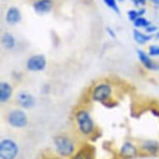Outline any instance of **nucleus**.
Segmentation results:
<instances>
[{
  "label": "nucleus",
  "instance_id": "nucleus-1",
  "mask_svg": "<svg viewBox=\"0 0 159 159\" xmlns=\"http://www.w3.org/2000/svg\"><path fill=\"white\" fill-rule=\"evenodd\" d=\"M76 120L78 128L85 135L91 134L94 130V123L93 118L87 111L81 110L76 113Z\"/></svg>",
  "mask_w": 159,
  "mask_h": 159
},
{
  "label": "nucleus",
  "instance_id": "nucleus-2",
  "mask_svg": "<svg viewBox=\"0 0 159 159\" xmlns=\"http://www.w3.org/2000/svg\"><path fill=\"white\" fill-rule=\"evenodd\" d=\"M18 154V147L11 139H3L0 144L1 159H15Z\"/></svg>",
  "mask_w": 159,
  "mask_h": 159
},
{
  "label": "nucleus",
  "instance_id": "nucleus-3",
  "mask_svg": "<svg viewBox=\"0 0 159 159\" xmlns=\"http://www.w3.org/2000/svg\"><path fill=\"white\" fill-rule=\"evenodd\" d=\"M56 148L58 153L62 156H69L74 151L73 142L64 136H57L54 138Z\"/></svg>",
  "mask_w": 159,
  "mask_h": 159
},
{
  "label": "nucleus",
  "instance_id": "nucleus-4",
  "mask_svg": "<svg viewBox=\"0 0 159 159\" xmlns=\"http://www.w3.org/2000/svg\"><path fill=\"white\" fill-rule=\"evenodd\" d=\"M112 94V88L107 84H99L94 89L92 98L95 102H105Z\"/></svg>",
  "mask_w": 159,
  "mask_h": 159
},
{
  "label": "nucleus",
  "instance_id": "nucleus-5",
  "mask_svg": "<svg viewBox=\"0 0 159 159\" xmlns=\"http://www.w3.org/2000/svg\"><path fill=\"white\" fill-rule=\"evenodd\" d=\"M8 123L14 128H24L28 124V117L22 110H13L9 113Z\"/></svg>",
  "mask_w": 159,
  "mask_h": 159
},
{
  "label": "nucleus",
  "instance_id": "nucleus-6",
  "mask_svg": "<svg viewBox=\"0 0 159 159\" xmlns=\"http://www.w3.org/2000/svg\"><path fill=\"white\" fill-rule=\"evenodd\" d=\"M46 58L43 55H34L27 62V68L29 71L39 72L43 70L46 67Z\"/></svg>",
  "mask_w": 159,
  "mask_h": 159
},
{
  "label": "nucleus",
  "instance_id": "nucleus-7",
  "mask_svg": "<svg viewBox=\"0 0 159 159\" xmlns=\"http://www.w3.org/2000/svg\"><path fill=\"white\" fill-rule=\"evenodd\" d=\"M17 102L24 108H31L35 106L36 100L34 97L27 92H20L17 94L16 97Z\"/></svg>",
  "mask_w": 159,
  "mask_h": 159
},
{
  "label": "nucleus",
  "instance_id": "nucleus-8",
  "mask_svg": "<svg viewBox=\"0 0 159 159\" xmlns=\"http://www.w3.org/2000/svg\"><path fill=\"white\" fill-rule=\"evenodd\" d=\"M137 52H138L139 60L143 64L145 68H148V69H150V70H158L159 66L157 63H154L153 61L151 60L150 57L147 54L146 52L141 49H138Z\"/></svg>",
  "mask_w": 159,
  "mask_h": 159
},
{
  "label": "nucleus",
  "instance_id": "nucleus-9",
  "mask_svg": "<svg viewBox=\"0 0 159 159\" xmlns=\"http://www.w3.org/2000/svg\"><path fill=\"white\" fill-rule=\"evenodd\" d=\"M52 8L51 0H39L34 4V10L39 14H44L48 13Z\"/></svg>",
  "mask_w": 159,
  "mask_h": 159
},
{
  "label": "nucleus",
  "instance_id": "nucleus-10",
  "mask_svg": "<svg viewBox=\"0 0 159 159\" xmlns=\"http://www.w3.org/2000/svg\"><path fill=\"white\" fill-rule=\"evenodd\" d=\"M22 15L19 9L15 7H12L8 10L6 14V20L9 24H17L21 21Z\"/></svg>",
  "mask_w": 159,
  "mask_h": 159
},
{
  "label": "nucleus",
  "instance_id": "nucleus-11",
  "mask_svg": "<svg viewBox=\"0 0 159 159\" xmlns=\"http://www.w3.org/2000/svg\"><path fill=\"white\" fill-rule=\"evenodd\" d=\"M13 93V89L8 83L2 82L0 84V100L4 102L8 101Z\"/></svg>",
  "mask_w": 159,
  "mask_h": 159
},
{
  "label": "nucleus",
  "instance_id": "nucleus-12",
  "mask_svg": "<svg viewBox=\"0 0 159 159\" xmlns=\"http://www.w3.org/2000/svg\"><path fill=\"white\" fill-rule=\"evenodd\" d=\"M120 155L123 157V158H133L137 155V149L130 143H125L121 148Z\"/></svg>",
  "mask_w": 159,
  "mask_h": 159
},
{
  "label": "nucleus",
  "instance_id": "nucleus-13",
  "mask_svg": "<svg viewBox=\"0 0 159 159\" xmlns=\"http://www.w3.org/2000/svg\"><path fill=\"white\" fill-rule=\"evenodd\" d=\"M94 150L91 147H84L78 152L73 159H93Z\"/></svg>",
  "mask_w": 159,
  "mask_h": 159
},
{
  "label": "nucleus",
  "instance_id": "nucleus-14",
  "mask_svg": "<svg viewBox=\"0 0 159 159\" xmlns=\"http://www.w3.org/2000/svg\"><path fill=\"white\" fill-rule=\"evenodd\" d=\"M142 148L150 154H156L159 150V143L153 140H148L142 145Z\"/></svg>",
  "mask_w": 159,
  "mask_h": 159
},
{
  "label": "nucleus",
  "instance_id": "nucleus-15",
  "mask_svg": "<svg viewBox=\"0 0 159 159\" xmlns=\"http://www.w3.org/2000/svg\"><path fill=\"white\" fill-rule=\"evenodd\" d=\"M133 38L135 39V41L139 44H144L147 42L150 41L152 39V35H148V34H144L138 31L137 29L133 30Z\"/></svg>",
  "mask_w": 159,
  "mask_h": 159
},
{
  "label": "nucleus",
  "instance_id": "nucleus-16",
  "mask_svg": "<svg viewBox=\"0 0 159 159\" xmlns=\"http://www.w3.org/2000/svg\"><path fill=\"white\" fill-rule=\"evenodd\" d=\"M2 43L7 49H13L16 44L15 39L10 34H3L2 37Z\"/></svg>",
  "mask_w": 159,
  "mask_h": 159
},
{
  "label": "nucleus",
  "instance_id": "nucleus-17",
  "mask_svg": "<svg viewBox=\"0 0 159 159\" xmlns=\"http://www.w3.org/2000/svg\"><path fill=\"white\" fill-rule=\"evenodd\" d=\"M133 24L136 28H147L149 25H151V23L143 17H138L135 21L133 22Z\"/></svg>",
  "mask_w": 159,
  "mask_h": 159
},
{
  "label": "nucleus",
  "instance_id": "nucleus-18",
  "mask_svg": "<svg viewBox=\"0 0 159 159\" xmlns=\"http://www.w3.org/2000/svg\"><path fill=\"white\" fill-rule=\"evenodd\" d=\"M103 2L106 3V5H107L108 8H110L111 9L115 11L117 13H120V10H119V8L117 7L116 0H103Z\"/></svg>",
  "mask_w": 159,
  "mask_h": 159
},
{
  "label": "nucleus",
  "instance_id": "nucleus-19",
  "mask_svg": "<svg viewBox=\"0 0 159 159\" xmlns=\"http://www.w3.org/2000/svg\"><path fill=\"white\" fill-rule=\"evenodd\" d=\"M148 53L152 57L159 56V46L157 45H152L148 48Z\"/></svg>",
  "mask_w": 159,
  "mask_h": 159
},
{
  "label": "nucleus",
  "instance_id": "nucleus-20",
  "mask_svg": "<svg viewBox=\"0 0 159 159\" xmlns=\"http://www.w3.org/2000/svg\"><path fill=\"white\" fill-rule=\"evenodd\" d=\"M128 18H129V19H130L131 21L134 22L137 19V18L139 17L138 16V11L136 10H129L128 12Z\"/></svg>",
  "mask_w": 159,
  "mask_h": 159
},
{
  "label": "nucleus",
  "instance_id": "nucleus-21",
  "mask_svg": "<svg viewBox=\"0 0 159 159\" xmlns=\"http://www.w3.org/2000/svg\"><path fill=\"white\" fill-rule=\"evenodd\" d=\"M157 30V28L156 26H153V25H149L148 27L145 28V31L148 34H152V33H154Z\"/></svg>",
  "mask_w": 159,
  "mask_h": 159
},
{
  "label": "nucleus",
  "instance_id": "nucleus-22",
  "mask_svg": "<svg viewBox=\"0 0 159 159\" xmlns=\"http://www.w3.org/2000/svg\"><path fill=\"white\" fill-rule=\"evenodd\" d=\"M146 1L147 0H133V2H134L136 5H139V4L144 5L146 3Z\"/></svg>",
  "mask_w": 159,
  "mask_h": 159
},
{
  "label": "nucleus",
  "instance_id": "nucleus-23",
  "mask_svg": "<svg viewBox=\"0 0 159 159\" xmlns=\"http://www.w3.org/2000/svg\"><path fill=\"white\" fill-rule=\"evenodd\" d=\"M107 33H108V34H109L110 37H112V38H113V39H114L115 37H116V34H115L114 31H113L112 29H109V28H107Z\"/></svg>",
  "mask_w": 159,
  "mask_h": 159
},
{
  "label": "nucleus",
  "instance_id": "nucleus-24",
  "mask_svg": "<svg viewBox=\"0 0 159 159\" xmlns=\"http://www.w3.org/2000/svg\"><path fill=\"white\" fill-rule=\"evenodd\" d=\"M145 12H146L145 9H140V10H138V16H139V17H142V15H143L144 13H145Z\"/></svg>",
  "mask_w": 159,
  "mask_h": 159
},
{
  "label": "nucleus",
  "instance_id": "nucleus-25",
  "mask_svg": "<svg viewBox=\"0 0 159 159\" xmlns=\"http://www.w3.org/2000/svg\"><path fill=\"white\" fill-rule=\"evenodd\" d=\"M152 3H154L156 5L159 6V0H151Z\"/></svg>",
  "mask_w": 159,
  "mask_h": 159
},
{
  "label": "nucleus",
  "instance_id": "nucleus-26",
  "mask_svg": "<svg viewBox=\"0 0 159 159\" xmlns=\"http://www.w3.org/2000/svg\"><path fill=\"white\" fill-rule=\"evenodd\" d=\"M157 38H159V32L157 33Z\"/></svg>",
  "mask_w": 159,
  "mask_h": 159
},
{
  "label": "nucleus",
  "instance_id": "nucleus-27",
  "mask_svg": "<svg viewBox=\"0 0 159 159\" xmlns=\"http://www.w3.org/2000/svg\"><path fill=\"white\" fill-rule=\"evenodd\" d=\"M117 1H120V2H123V0H117Z\"/></svg>",
  "mask_w": 159,
  "mask_h": 159
}]
</instances>
